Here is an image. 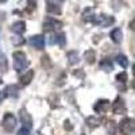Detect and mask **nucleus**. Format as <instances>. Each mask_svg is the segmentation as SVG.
<instances>
[{
	"mask_svg": "<svg viewBox=\"0 0 135 135\" xmlns=\"http://www.w3.org/2000/svg\"><path fill=\"white\" fill-rule=\"evenodd\" d=\"M108 107H109V101L108 100H99L97 103L95 104L93 109L97 112V114H104Z\"/></svg>",
	"mask_w": 135,
	"mask_h": 135,
	"instance_id": "9",
	"label": "nucleus"
},
{
	"mask_svg": "<svg viewBox=\"0 0 135 135\" xmlns=\"http://www.w3.org/2000/svg\"><path fill=\"white\" fill-rule=\"evenodd\" d=\"M116 80L119 81V83H126L127 81V74L123 72V73H119L118 76H116Z\"/></svg>",
	"mask_w": 135,
	"mask_h": 135,
	"instance_id": "22",
	"label": "nucleus"
},
{
	"mask_svg": "<svg viewBox=\"0 0 135 135\" xmlns=\"http://www.w3.org/2000/svg\"><path fill=\"white\" fill-rule=\"evenodd\" d=\"M7 69H8L7 58H6V55H4V54L0 53V72L4 73V72H7Z\"/></svg>",
	"mask_w": 135,
	"mask_h": 135,
	"instance_id": "16",
	"label": "nucleus"
},
{
	"mask_svg": "<svg viewBox=\"0 0 135 135\" xmlns=\"http://www.w3.org/2000/svg\"><path fill=\"white\" fill-rule=\"evenodd\" d=\"M93 22L97 25V26H101V27H108L111 25H114V22H115V18L114 16H109V15H104V14H101L99 16H96L93 19Z\"/></svg>",
	"mask_w": 135,
	"mask_h": 135,
	"instance_id": "4",
	"label": "nucleus"
},
{
	"mask_svg": "<svg viewBox=\"0 0 135 135\" xmlns=\"http://www.w3.org/2000/svg\"><path fill=\"white\" fill-rule=\"evenodd\" d=\"M2 100H3V95L0 93V103H2Z\"/></svg>",
	"mask_w": 135,
	"mask_h": 135,
	"instance_id": "25",
	"label": "nucleus"
},
{
	"mask_svg": "<svg viewBox=\"0 0 135 135\" xmlns=\"http://www.w3.org/2000/svg\"><path fill=\"white\" fill-rule=\"evenodd\" d=\"M84 58H85V61H88V64H93L96 60V54L93 50H86L84 54Z\"/></svg>",
	"mask_w": 135,
	"mask_h": 135,
	"instance_id": "14",
	"label": "nucleus"
},
{
	"mask_svg": "<svg viewBox=\"0 0 135 135\" xmlns=\"http://www.w3.org/2000/svg\"><path fill=\"white\" fill-rule=\"evenodd\" d=\"M46 6L50 14H61V0H46Z\"/></svg>",
	"mask_w": 135,
	"mask_h": 135,
	"instance_id": "5",
	"label": "nucleus"
},
{
	"mask_svg": "<svg viewBox=\"0 0 135 135\" xmlns=\"http://www.w3.org/2000/svg\"><path fill=\"white\" fill-rule=\"evenodd\" d=\"M60 27H62V23L58 22V20H54V19H49L43 23V31H46V32L54 31V30H57Z\"/></svg>",
	"mask_w": 135,
	"mask_h": 135,
	"instance_id": "6",
	"label": "nucleus"
},
{
	"mask_svg": "<svg viewBox=\"0 0 135 135\" xmlns=\"http://www.w3.org/2000/svg\"><path fill=\"white\" fill-rule=\"evenodd\" d=\"M18 135H31V134H30V130H28L27 127H23V128L19 130Z\"/></svg>",
	"mask_w": 135,
	"mask_h": 135,
	"instance_id": "23",
	"label": "nucleus"
},
{
	"mask_svg": "<svg viewBox=\"0 0 135 135\" xmlns=\"http://www.w3.org/2000/svg\"><path fill=\"white\" fill-rule=\"evenodd\" d=\"M11 30H12L15 34H19V35H22L25 31H26V23L25 22H16V23L12 25V27H11Z\"/></svg>",
	"mask_w": 135,
	"mask_h": 135,
	"instance_id": "10",
	"label": "nucleus"
},
{
	"mask_svg": "<svg viewBox=\"0 0 135 135\" xmlns=\"http://www.w3.org/2000/svg\"><path fill=\"white\" fill-rule=\"evenodd\" d=\"M95 16H96V15H93V9H92V8H86V9L84 11V20L92 22V20L95 19Z\"/></svg>",
	"mask_w": 135,
	"mask_h": 135,
	"instance_id": "19",
	"label": "nucleus"
},
{
	"mask_svg": "<svg viewBox=\"0 0 135 135\" xmlns=\"http://www.w3.org/2000/svg\"><path fill=\"white\" fill-rule=\"evenodd\" d=\"M122 38H123V34H122V30L120 28H115L111 31V39L114 41L115 43H120L122 42Z\"/></svg>",
	"mask_w": 135,
	"mask_h": 135,
	"instance_id": "12",
	"label": "nucleus"
},
{
	"mask_svg": "<svg viewBox=\"0 0 135 135\" xmlns=\"http://www.w3.org/2000/svg\"><path fill=\"white\" fill-rule=\"evenodd\" d=\"M86 124L89 126V127H97V126H100V120L96 118V116H89L88 119H86Z\"/></svg>",
	"mask_w": 135,
	"mask_h": 135,
	"instance_id": "18",
	"label": "nucleus"
},
{
	"mask_svg": "<svg viewBox=\"0 0 135 135\" xmlns=\"http://www.w3.org/2000/svg\"><path fill=\"white\" fill-rule=\"evenodd\" d=\"M100 68L104 72H111L112 69H114V65H112V62L109 60H103V61H101V64H100Z\"/></svg>",
	"mask_w": 135,
	"mask_h": 135,
	"instance_id": "15",
	"label": "nucleus"
},
{
	"mask_svg": "<svg viewBox=\"0 0 135 135\" xmlns=\"http://www.w3.org/2000/svg\"><path fill=\"white\" fill-rule=\"evenodd\" d=\"M0 84H2V78H0Z\"/></svg>",
	"mask_w": 135,
	"mask_h": 135,
	"instance_id": "26",
	"label": "nucleus"
},
{
	"mask_svg": "<svg viewBox=\"0 0 135 135\" xmlns=\"http://www.w3.org/2000/svg\"><path fill=\"white\" fill-rule=\"evenodd\" d=\"M30 45L34 46L37 50H42L45 46V38L43 35H34L30 38Z\"/></svg>",
	"mask_w": 135,
	"mask_h": 135,
	"instance_id": "7",
	"label": "nucleus"
},
{
	"mask_svg": "<svg viewBox=\"0 0 135 135\" xmlns=\"http://www.w3.org/2000/svg\"><path fill=\"white\" fill-rule=\"evenodd\" d=\"M42 65H50V60H49V57L47 55H45V57H42Z\"/></svg>",
	"mask_w": 135,
	"mask_h": 135,
	"instance_id": "24",
	"label": "nucleus"
},
{
	"mask_svg": "<svg viewBox=\"0 0 135 135\" xmlns=\"http://www.w3.org/2000/svg\"><path fill=\"white\" fill-rule=\"evenodd\" d=\"M116 62H118L122 68H127V66H128V60H127L126 55H123V54L116 55Z\"/></svg>",
	"mask_w": 135,
	"mask_h": 135,
	"instance_id": "17",
	"label": "nucleus"
},
{
	"mask_svg": "<svg viewBox=\"0 0 135 135\" xmlns=\"http://www.w3.org/2000/svg\"><path fill=\"white\" fill-rule=\"evenodd\" d=\"M6 95H7V96H14V97H16V96H18V88H16L15 85L7 86V88H6Z\"/></svg>",
	"mask_w": 135,
	"mask_h": 135,
	"instance_id": "20",
	"label": "nucleus"
},
{
	"mask_svg": "<svg viewBox=\"0 0 135 135\" xmlns=\"http://www.w3.org/2000/svg\"><path fill=\"white\" fill-rule=\"evenodd\" d=\"M58 42H60L61 46H64V43H65V35L64 34H60V35L53 37V39L50 41V43H58Z\"/></svg>",
	"mask_w": 135,
	"mask_h": 135,
	"instance_id": "21",
	"label": "nucleus"
},
{
	"mask_svg": "<svg viewBox=\"0 0 135 135\" xmlns=\"http://www.w3.org/2000/svg\"><path fill=\"white\" fill-rule=\"evenodd\" d=\"M119 131L122 135H131L134 132V119L131 118L123 119L119 124Z\"/></svg>",
	"mask_w": 135,
	"mask_h": 135,
	"instance_id": "2",
	"label": "nucleus"
},
{
	"mask_svg": "<svg viewBox=\"0 0 135 135\" xmlns=\"http://www.w3.org/2000/svg\"><path fill=\"white\" fill-rule=\"evenodd\" d=\"M20 120H22V123H23L25 126H27V127L31 126V118H30V115L25 109H20Z\"/></svg>",
	"mask_w": 135,
	"mask_h": 135,
	"instance_id": "13",
	"label": "nucleus"
},
{
	"mask_svg": "<svg viewBox=\"0 0 135 135\" xmlns=\"http://www.w3.org/2000/svg\"><path fill=\"white\" fill-rule=\"evenodd\" d=\"M32 78H34V70H28V72H26L25 74H22V77H20V84H22V85H28V84L32 81Z\"/></svg>",
	"mask_w": 135,
	"mask_h": 135,
	"instance_id": "11",
	"label": "nucleus"
},
{
	"mask_svg": "<svg viewBox=\"0 0 135 135\" xmlns=\"http://www.w3.org/2000/svg\"><path fill=\"white\" fill-rule=\"evenodd\" d=\"M112 109H114V114L120 115V114H124L126 112V105H124V101H123L122 97H118L115 100L114 105H112Z\"/></svg>",
	"mask_w": 135,
	"mask_h": 135,
	"instance_id": "8",
	"label": "nucleus"
},
{
	"mask_svg": "<svg viewBox=\"0 0 135 135\" xmlns=\"http://www.w3.org/2000/svg\"><path fill=\"white\" fill-rule=\"evenodd\" d=\"M27 66H28V61H27L26 54L23 51H15L14 53V69L16 72H22Z\"/></svg>",
	"mask_w": 135,
	"mask_h": 135,
	"instance_id": "1",
	"label": "nucleus"
},
{
	"mask_svg": "<svg viewBox=\"0 0 135 135\" xmlns=\"http://www.w3.org/2000/svg\"><path fill=\"white\" fill-rule=\"evenodd\" d=\"M2 124H3V128L7 131V132H11V131H14L15 127H16V118L12 115V114H6L4 118H3V122H2Z\"/></svg>",
	"mask_w": 135,
	"mask_h": 135,
	"instance_id": "3",
	"label": "nucleus"
}]
</instances>
